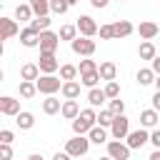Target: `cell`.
Returning <instances> with one entry per match:
<instances>
[{"instance_id":"obj_1","label":"cell","mask_w":160,"mask_h":160,"mask_svg":"<svg viewBox=\"0 0 160 160\" xmlns=\"http://www.w3.org/2000/svg\"><path fill=\"white\" fill-rule=\"evenodd\" d=\"M95 125H98V112H95V108H85V110H80V115L72 120V132H75V135H88Z\"/></svg>"},{"instance_id":"obj_2","label":"cell","mask_w":160,"mask_h":160,"mask_svg":"<svg viewBox=\"0 0 160 160\" xmlns=\"http://www.w3.org/2000/svg\"><path fill=\"white\" fill-rule=\"evenodd\" d=\"M62 82H65V80L58 78V75H40V78L35 80L40 95H55L58 90H62Z\"/></svg>"},{"instance_id":"obj_3","label":"cell","mask_w":160,"mask_h":160,"mask_svg":"<svg viewBox=\"0 0 160 160\" xmlns=\"http://www.w3.org/2000/svg\"><path fill=\"white\" fill-rule=\"evenodd\" d=\"M90 150V138L88 135H75L72 140L65 142V152H70L72 158H85Z\"/></svg>"},{"instance_id":"obj_4","label":"cell","mask_w":160,"mask_h":160,"mask_svg":"<svg viewBox=\"0 0 160 160\" xmlns=\"http://www.w3.org/2000/svg\"><path fill=\"white\" fill-rule=\"evenodd\" d=\"M95 40L92 38H85V35H78L72 42H70V50L75 52V55H80V58H92V52H95Z\"/></svg>"},{"instance_id":"obj_5","label":"cell","mask_w":160,"mask_h":160,"mask_svg":"<svg viewBox=\"0 0 160 160\" xmlns=\"http://www.w3.org/2000/svg\"><path fill=\"white\" fill-rule=\"evenodd\" d=\"M38 65H40V72L42 75H55L60 70V60L55 58V52H40Z\"/></svg>"},{"instance_id":"obj_6","label":"cell","mask_w":160,"mask_h":160,"mask_svg":"<svg viewBox=\"0 0 160 160\" xmlns=\"http://www.w3.org/2000/svg\"><path fill=\"white\" fill-rule=\"evenodd\" d=\"M108 155L112 160H130V145L122 140H108Z\"/></svg>"},{"instance_id":"obj_7","label":"cell","mask_w":160,"mask_h":160,"mask_svg":"<svg viewBox=\"0 0 160 160\" xmlns=\"http://www.w3.org/2000/svg\"><path fill=\"white\" fill-rule=\"evenodd\" d=\"M58 45H60V35L58 32H52V30H42L40 32V52H55L58 50Z\"/></svg>"},{"instance_id":"obj_8","label":"cell","mask_w":160,"mask_h":160,"mask_svg":"<svg viewBox=\"0 0 160 160\" xmlns=\"http://www.w3.org/2000/svg\"><path fill=\"white\" fill-rule=\"evenodd\" d=\"M128 132H130V120H128L125 115H115V120H112V125H110V135H112L115 140H125Z\"/></svg>"},{"instance_id":"obj_9","label":"cell","mask_w":160,"mask_h":160,"mask_svg":"<svg viewBox=\"0 0 160 160\" xmlns=\"http://www.w3.org/2000/svg\"><path fill=\"white\" fill-rule=\"evenodd\" d=\"M125 140H128L130 150H140L145 142H150V132H148V128H140V130H130Z\"/></svg>"},{"instance_id":"obj_10","label":"cell","mask_w":160,"mask_h":160,"mask_svg":"<svg viewBox=\"0 0 160 160\" xmlns=\"http://www.w3.org/2000/svg\"><path fill=\"white\" fill-rule=\"evenodd\" d=\"M75 25H78V32H80V35H85V38H95V35H98V30H100V28H98V22H95L90 15H80Z\"/></svg>"},{"instance_id":"obj_11","label":"cell","mask_w":160,"mask_h":160,"mask_svg":"<svg viewBox=\"0 0 160 160\" xmlns=\"http://www.w3.org/2000/svg\"><path fill=\"white\" fill-rule=\"evenodd\" d=\"M15 35H20V25L12 18H0V40H10Z\"/></svg>"},{"instance_id":"obj_12","label":"cell","mask_w":160,"mask_h":160,"mask_svg":"<svg viewBox=\"0 0 160 160\" xmlns=\"http://www.w3.org/2000/svg\"><path fill=\"white\" fill-rule=\"evenodd\" d=\"M18 38H20V45H22V48H38V45H40V32H38L35 28H30V25L22 28Z\"/></svg>"},{"instance_id":"obj_13","label":"cell","mask_w":160,"mask_h":160,"mask_svg":"<svg viewBox=\"0 0 160 160\" xmlns=\"http://www.w3.org/2000/svg\"><path fill=\"white\" fill-rule=\"evenodd\" d=\"M138 35H140V40H152V38H158V32H160V25L158 22H152V20H142L138 28Z\"/></svg>"},{"instance_id":"obj_14","label":"cell","mask_w":160,"mask_h":160,"mask_svg":"<svg viewBox=\"0 0 160 160\" xmlns=\"http://www.w3.org/2000/svg\"><path fill=\"white\" fill-rule=\"evenodd\" d=\"M0 112L8 115V118H15V115L20 112V100H15V98H10V95H2V98H0Z\"/></svg>"},{"instance_id":"obj_15","label":"cell","mask_w":160,"mask_h":160,"mask_svg":"<svg viewBox=\"0 0 160 160\" xmlns=\"http://www.w3.org/2000/svg\"><path fill=\"white\" fill-rule=\"evenodd\" d=\"M80 88H82V82H78V80H65L60 92H62L65 100H78V98H80Z\"/></svg>"},{"instance_id":"obj_16","label":"cell","mask_w":160,"mask_h":160,"mask_svg":"<svg viewBox=\"0 0 160 160\" xmlns=\"http://www.w3.org/2000/svg\"><path fill=\"white\" fill-rule=\"evenodd\" d=\"M112 30H115V40H120V38L132 35L135 32V25L130 20H118V22H112Z\"/></svg>"},{"instance_id":"obj_17","label":"cell","mask_w":160,"mask_h":160,"mask_svg":"<svg viewBox=\"0 0 160 160\" xmlns=\"http://www.w3.org/2000/svg\"><path fill=\"white\" fill-rule=\"evenodd\" d=\"M138 55H140V60H155L158 58V50H155V42L152 40H142L140 42V48H138Z\"/></svg>"},{"instance_id":"obj_18","label":"cell","mask_w":160,"mask_h":160,"mask_svg":"<svg viewBox=\"0 0 160 160\" xmlns=\"http://www.w3.org/2000/svg\"><path fill=\"white\" fill-rule=\"evenodd\" d=\"M158 120H160V112H158L155 108H148V110H142V112H140V125H142V128H148V130H150V128H155V125H158Z\"/></svg>"},{"instance_id":"obj_19","label":"cell","mask_w":160,"mask_h":160,"mask_svg":"<svg viewBox=\"0 0 160 160\" xmlns=\"http://www.w3.org/2000/svg\"><path fill=\"white\" fill-rule=\"evenodd\" d=\"M98 72H100V78H102L105 82H108V80H115V78H118V65H115L112 60H105V62H100Z\"/></svg>"},{"instance_id":"obj_20","label":"cell","mask_w":160,"mask_h":160,"mask_svg":"<svg viewBox=\"0 0 160 160\" xmlns=\"http://www.w3.org/2000/svg\"><path fill=\"white\" fill-rule=\"evenodd\" d=\"M155 78H158V75H155V70H152V68H140V70L135 72V80H138V85H140V88L152 85V82H155Z\"/></svg>"},{"instance_id":"obj_21","label":"cell","mask_w":160,"mask_h":160,"mask_svg":"<svg viewBox=\"0 0 160 160\" xmlns=\"http://www.w3.org/2000/svg\"><path fill=\"white\" fill-rule=\"evenodd\" d=\"M18 92H20V98H25V100H32V98L38 95V85H35V80H20V85H18Z\"/></svg>"},{"instance_id":"obj_22","label":"cell","mask_w":160,"mask_h":160,"mask_svg":"<svg viewBox=\"0 0 160 160\" xmlns=\"http://www.w3.org/2000/svg\"><path fill=\"white\" fill-rule=\"evenodd\" d=\"M60 115H62L65 120H75V118L80 115V105H78V100H62V110H60Z\"/></svg>"},{"instance_id":"obj_23","label":"cell","mask_w":160,"mask_h":160,"mask_svg":"<svg viewBox=\"0 0 160 160\" xmlns=\"http://www.w3.org/2000/svg\"><path fill=\"white\" fill-rule=\"evenodd\" d=\"M40 78V65L38 62H25L20 68V80H38Z\"/></svg>"},{"instance_id":"obj_24","label":"cell","mask_w":160,"mask_h":160,"mask_svg":"<svg viewBox=\"0 0 160 160\" xmlns=\"http://www.w3.org/2000/svg\"><path fill=\"white\" fill-rule=\"evenodd\" d=\"M105 100H108L105 90H100V88H90V90H88V102H90V108H102Z\"/></svg>"},{"instance_id":"obj_25","label":"cell","mask_w":160,"mask_h":160,"mask_svg":"<svg viewBox=\"0 0 160 160\" xmlns=\"http://www.w3.org/2000/svg\"><path fill=\"white\" fill-rule=\"evenodd\" d=\"M62 110V102L55 98V95H45V100H42V112L45 115H55V112H60Z\"/></svg>"},{"instance_id":"obj_26","label":"cell","mask_w":160,"mask_h":160,"mask_svg":"<svg viewBox=\"0 0 160 160\" xmlns=\"http://www.w3.org/2000/svg\"><path fill=\"white\" fill-rule=\"evenodd\" d=\"M15 125H18L20 130H30V128L35 125V115L28 112V110H20V112L15 115Z\"/></svg>"},{"instance_id":"obj_27","label":"cell","mask_w":160,"mask_h":160,"mask_svg":"<svg viewBox=\"0 0 160 160\" xmlns=\"http://www.w3.org/2000/svg\"><path fill=\"white\" fill-rule=\"evenodd\" d=\"M88 138H90V142H95V145H102V142H108V128H102V125H95V128L88 132Z\"/></svg>"},{"instance_id":"obj_28","label":"cell","mask_w":160,"mask_h":160,"mask_svg":"<svg viewBox=\"0 0 160 160\" xmlns=\"http://www.w3.org/2000/svg\"><path fill=\"white\" fill-rule=\"evenodd\" d=\"M50 15H35L32 20H30V28H35L38 32H42V30H50Z\"/></svg>"},{"instance_id":"obj_29","label":"cell","mask_w":160,"mask_h":160,"mask_svg":"<svg viewBox=\"0 0 160 160\" xmlns=\"http://www.w3.org/2000/svg\"><path fill=\"white\" fill-rule=\"evenodd\" d=\"M112 120H115V112H112L110 108H100V112H98V125L110 128V125H112Z\"/></svg>"},{"instance_id":"obj_30","label":"cell","mask_w":160,"mask_h":160,"mask_svg":"<svg viewBox=\"0 0 160 160\" xmlns=\"http://www.w3.org/2000/svg\"><path fill=\"white\" fill-rule=\"evenodd\" d=\"M80 75V70H78V65H70V62H65V65H60V78L62 80H75Z\"/></svg>"},{"instance_id":"obj_31","label":"cell","mask_w":160,"mask_h":160,"mask_svg":"<svg viewBox=\"0 0 160 160\" xmlns=\"http://www.w3.org/2000/svg\"><path fill=\"white\" fill-rule=\"evenodd\" d=\"M58 35H60V40H70V42H72L80 32H78V25H62Z\"/></svg>"},{"instance_id":"obj_32","label":"cell","mask_w":160,"mask_h":160,"mask_svg":"<svg viewBox=\"0 0 160 160\" xmlns=\"http://www.w3.org/2000/svg\"><path fill=\"white\" fill-rule=\"evenodd\" d=\"M98 80H102L98 70H95V72H85V75H80V82H82L88 90H90V88H98Z\"/></svg>"},{"instance_id":"obj_33","label":"cell","mask_w":160,"mask_h":160,"mask_svg":"<svg viewBox=\"0 0 160 160\" xmlns=\"http://www.w3.org/2000/svg\"><path fill=\"white\" fill-rule=\"evenodd\" d=\"M30 8L35 15H48L50 12V0H30Z\"/></svg>"},{"instance_id":"obj_34","label":"cell","mask_w":160,"mask_h":160,"mask_svg":"<svg viewBox=\"0 0 160 160\" xmlns=\"http://www.w3.org/2000/svg\"><path fill=\"white\" fill-rule=\"evenodd\" d=\"M32 8H30V2L28 5H18L15 8V20H32Z\"/></svg>"},{"instance_id":"obj_35","label":"cell","mask_w":160,"mask_h":160,"mask_svg":"<svg viewBox=\"0 0 160 160\" xmlns=\"http://www.w3.org/2000/svg\"><path fill=\"white\" fill-rule=\"evenodd\" d=\"M102 90H105L108 100H115V98H120V85H118V80H108Z\"/></svg>"},{"instance_id":"obj_36","label":"cell","mask_w":160,"mask_h":160,"mask_svg":"<svg viewBox=\"0 0 160 160\" xmlns=\"http://www.w3.org/2000/svg\"><path fill=\"white\" fill-rule=\"evenodd\" d=\"M68 8H70L68 0H50V12H55V15H65Z\"/></svg>"},{"instance_id":"obj_37","label":"cell","mask_w":160,"mask_h":160,"mask_svg":"<svg viewBox=\"0 0 160 160\" xmlns=\"http://www.w3.org/2000/svg\"><path fill=\"white\" fill-rule=\"evenodd\" d=\"M100 65L95 62V60H90V58H85V60H80V65H78V70H80V75H85V72H95Z\"/></svg>"},{"instance_id":"obj_38","label":"cell","mask_w":160,"mask_h":160,"mask_svg":"<svg viewBox=\"0 0 160 160\" xmlns=\"http://www.w3.org/2000/svg\"><path fill=\"white\" fill-rule=\"evenodd\" d=\"M98 35H100V40H115V30H112V22H110V25H100Z\"/></svg>"},{"instance_id":"obj_39","label":"cell","mask_w":160,"mask_h":160,"mask_svg":"<svg viewBox=\"0 0 160 160\" xmlns=\"http://www.w3.org/2000/svg\"><path fill=\"white\" fill-rule=\"evenodd\" d=\"M108 108H110L115 115H125V100H120V98L110 100V102H108Z\"/></svg>"},{"instance_id":"obj_40","label":"cell","mask_w":160,"mask_h":160,"mask_svg":"<svg viewBox=\"0 0 160 160\" xmlns=\"http://www.w3.org/2000/svg\"><path fill=\"white\" fill-rule=\"evenodd\" d=\"M0 160H12V148H10V142H0Z\"/></svg>"},{"instance_id":"obj_41","label":"cell","mask_w":160,"mask_h":160,"mask_svg":"<svg viewBox=\"0 0 160 160\" xmlns=\"http://www.w3.org/2000/svg\"><path fill=\"white\" fill-rule=\"evenodd\" d=\"M12 140H15V132L8 130V128H2L0 130V142H12Z\"/></svg>"},{"instance_id":"obj_42","label":"cell","mask_w":160,"mask_h":160,"mask_svg":"<svg viewBox=\"0 0 160 160\" xmlns=\"http://www.w3.org/2000/svg\"><path fill=\"white\" fill-rule=\"evenodd\" d=\"M150 142H152V145H155V148H160V128H158V130H152V132H150Z\"/></svg>"},{"instance_id":"obj_43","label":"cell","mask_w":160,"mask_h":160,"mask_svg":"<svg viewBox=\"0 0 160 160\" xmlns=\"http://www.w3.org/2000/svg\"><path fill=\"white\" fill-rule=\"evenodd\" d=\"M108 2H110V0H90V5H92L95 10H100V8H108Z\"/></svg>"},{"instance_id":"obj_44","label":"cell","mask_w":160,"mask_h":160,"mask_svg":"<svg viewBox=\"0 0 160 160\" xmlns=\"http://www.w3.org/2000/svg\"><path fill=\"white\" fill-rule=\"evenodd\" d=\"M52 160H72V155H70V152H55Z\"/></svg>"},{"instance_id":"obj_45","label":"cell","mask_w":160,"mask_h":160,"mask_svg":"<svg viewBox=\"0 0 160 160\" xmlns=\"http://www.w3.org/2000/svg\"><path fill=\"white\" fill-rule=\"evenodd\" d=\"M152 108L160 112V90H155V95H152Z\"/></svg>"},{"instance_id":"obj_46","label":"cell","mask_w":160,"mask_h":160,"mask_svg":"<svg viewBox=\"0 0 160 160\" xmlns=\"http://www.w3.org/2000/svg\"><path fill=\"white\" fill-rule=\"evenodd\" d=\"M150 68L155 70V75H160V55H158V58H155V60L150 62Z\"/></svg>"},{"instance_id":"obj_47","label":"cell","mask_w":160,"mask_h":160,"mask_svg":"<svg viewBox=\"0 0 160 160\" xmlns=\"http://www.w3.org/2000/svg\"><path fill=\"white\" fill-rule=\"evenodd\" d=\"M148 160H160V148H155V150L150 152V158H148Z\"/></svg>"},{"instance_id":"obj_48","label":"cell","mask_w":160,"mask_h":160,"mask_svg":"<svg viewBox=\"0 0 160 160\" xmlns=\"http://www.w3.org/2000/svg\"><path fill=\"white\" fill-rule=\"evenodd\" d=\"M30 160H45V158H42L40 152H32V155H30Z\"/></svg>"},{"instance_id":"obj_49","label":"cell","mask_w":160,"mask_h":160,"mask_svg":"<svg viewBox=\"0 0 160 160\" xmlns=\"http://www.w3.org/2000/svg\"><path fill=\"white\" fill-rule=\"evenodd\" d=\"M155 88H158V90H160V75H158V78H155Z\"/></svg>"},{"instance_id":"obj_50","label":"cell","mask_w":160,"mask_h":160,"mask_svg":"<svg viewBox=\"0 0 160 160\" xmlns=\"http://www.w3.org/2000/svg\"><path fill=\"white\" fill-rule=\"evenodd\" d=\"M98 160H112V158H110V155H102V158H98Z\"/></svg>"},{"instance_id":"obj_51","label":"cell","mask_w":160,"mask_h":160,"mask_svg":"<svg viewBox=\"0 0 160 160\" xmlns=\"http://www.w3.org/2000/svg\"><path fill=\"white\" fill-rule=\"evenodd\" d=\"M68 2H70V5H75V2H80V0H68Z\"/></svg>"},{"instance_id":"obj_52","label":"cell","mask_w":160,"mask_h":160,"mask_svg":"<svg viewBox=\"0 0 160 160\" xmlns=\"http://www.w3.org/2000/svg\"><path fill=\"white\" fill-rule=\"evenodd\" d=\"M28 160H30V158H28Z\"/></svg>"},{"instance_id":"obj_53","label":"cell","mask_w":160,"mask_h":160,"mask_svg":"<svg viewBox=\"0 0 160 160\" xmlns=\"http://www.w3.org/2000/svg\"><path fill=\"white\" fill-rule=\"evenodd\" d=\"M158 2H160V0H158Z\"/></svg>"},{"instance_id":"obj_54","label":"cell","mask_w":160,"mask_h":160,"mask_svg":"<svg viewBox=\"0 0 160 160\" xmlns=\"http://www.w3.org/2000/svg\"><path fill=\"white\" fill-rule=\"evenodd\" d=\"M80 160H82V158H80Z\"/></svg>"},{"instance_id":"obj_55","label":"cell","mask_w":160,"mask_h":160,"mask_svg":"<svg viewBox=\"0 0 160 160\" xmlns=\"http://www.w3.org/2000/svg\"><path fill=\"white\" fill-rule=\"evenodd\" d=\"M120 2H122V0H120Z\"/></svg>"}]
</instances>
